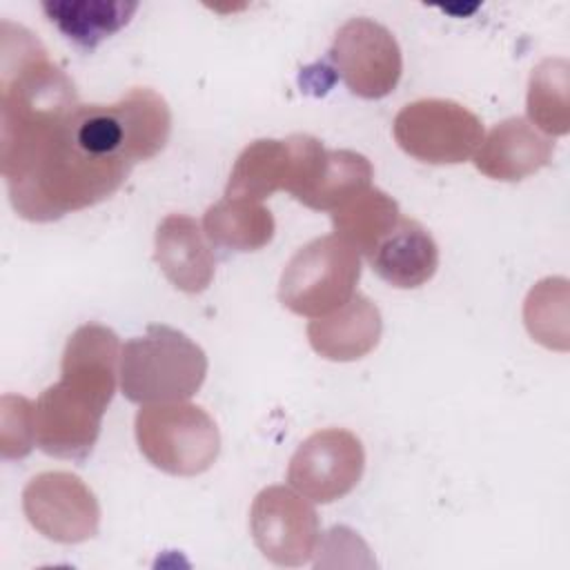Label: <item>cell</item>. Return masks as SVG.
I'll list each match as a JSON object with an SVG mask.
<instances>
[{"mask_svg": "<svg viewBox=\"0 0 570 570\" xmlns=\"http://www.w3.org/2000/svg\"><path fill=\"white\" fill-rule=\"evenodd\" d=\"M36 445L33 403L20 394L0 401V452L4 459H22Z\"/></svg>", "mask_w": 570, "mask_h": 570, "instance_id": "7402d4cb", "label": "cell"}, {"mask_svg": "<svg viewBox=\"0 0 570 570\" xmlns=\"http://www.w3.org/2000/svg\"><path fill=\"white\" fill-rule=\"evenodd\" d=\"M363 470L361 439L343 428H325L296 448L287 465V481L314 503H334L356 488Z\"/></svg>", "mask_w": 570, "mask_h": 570, "instance_id": "9c48e42d", "label": "cell"}, {"mask_svg": "<svg viewBox=\"0 0 570 570\" xmlns=\"http://www.w3.org/2000/svg\"><path fill=\"white\" fill-rule=\"evenodd\" d=\"M249 530L263 557L276 566H303L321 541L316 510L294 488H263L249 510Z\"/></svg>", "mask_w": 570, "mask_h": 570, "instance_id": "30bf717a", "label": "cell"}, {"mask_svg": "<svg viewBox=\"0 0 570 570\" xmlns=\"http://www.w3.org/2000/svg\"><path fill=\"white\" fill-rule=\"evenodd\" d=\"M399 218V203L387 191L367 187L332 212V227L334 236L370 258L376 245L394 229Z\"/></svg>", "mask_w": 570, "mask_h": 570, "instance_id": "ac0fdd59", "label": "cell"}, {"mask_svg": "<svg viewBox=\"0 0 570 570\" xmlns=\"http://www.w3.org/2000/svg\"><path fill=\"white\" fill-rule=\"evenodd\" d=\"M383 318L374 301L354 294L338 309L309 321L307 341L312 350L327 361H358L381 341Z\"/></svg>", "mask_w": 570, "mask_h": 570, "instance_id": "4fadbf2b", "label": "cell"}, {"mask_svg": "<svg viewBox=\"0 0 570 570\" xmlns=\"http://www.w3.org/2000/svg\"><path fill=\"white\" fill-rule=\"evenodd\" d=\"M154 258L165 278L185 294H200L214 281V252L200 225L187 214H169L158 223Z\"/></svg>", "mask_w": 570, "mask_h": 570, "instance_id": "8fae6325", "label": "cell"}, {"mask_svg": "<svg viewBox=\"0 0 570 570\" xmlns=\"http://www.w3.org/2000/svg\"><path fill=\"white\" fill-rule=\"evenodd\" d=\"M396 145L428 165H459L474 156L483 140V125L461 102L421 98L407 102L392 122Z\"/></svg>", "mask_w": 570, "mask_h": 570, "instance_id": "8992f818", "label": "cell"}, {"mask_svg": "<svg viewBox=\"0 0 570 570\" xmlns=\"http://www.w3.org/2000/svg\"><path fill=\"white\" fill-rule=\"evenodd\" d=\"M372 176L374 167L363 154L352 149H327L314 183L298 203L316 212H334L345 200L372 187Z\"/></svg>", "mask_w": 570, "mask_h": 570, "instance_id": "d6986e66", "label": "cell"}, {"mask_svg": "<svg viewBox=\"0 0 570 570\" xmlns=\"http://www.w3.org/2000/svg\"><path fill=\"white\" fill-rule=\"evenodd\" d=\"M379 278L399 289L425 285L439 267V247L432 234L414 218L401 216L394 229L367 258Z\"/></svg>", "mask_w": 570, "mask_h": 570, "instance_id": "9a60e30c", "label": "cell"}, {"mask_svg": "<svg viewBox=\"0 0 570 570\" xmlns=\"http://www.w3.org/2000/svg\"><path fill=\"white\" fill-rule=\"evenodd\" d=\"M207 376V356L185 332L154 323L120 350V390L138 405L194 396Z\"/></svg>", "mask_w": 570, "mask_h": 570, "instance_id": "3957f363", "label": "cell"}, {"mask_svg": "<svg viewBox=\"0 0 570 570\" xmlns=\"http://www.w3.org/2000/svg\"><path fill=\"white\" fill-rule=\"evenodd\" d=\"M47 20L76 47L91 51L129 24L138 2L129 0H45Z\"/></svg>", "mask_w": 570, "mask_h": 570, "instance_id": "2e32d148", "label": "cell"}, {"mask_svg": "<svg viewBox=\"0 0 570 570\" xmlns=\"http://www.w3.org/2000/svg\"><path fill=\"white\" fill-rule=\"evenodd\" d=\"M203 232L216 247L256 252L272 243L276 223L263 203L223 196L218 203L207 207L203 216Z\"/></svg>", "mask_w": 570, "mask_h": 570, "instance_id": "e0dca14e", "label": "cell"}, {"mask_svg": "<svg viewBox=\"0 0 570 570\" xmlns=\"http://www.w3.org/2000/svg\"><path fill=\"white\" fill-rule=\"evenodd\" d=\"M570 65L566 58H543L530 73L525 109L530 125L548 136H566L570 129Z\"/></svg>", "mask_w": 570, "mask_h": 570, "instance_id": "ffe728a7", "label": "cell"}, {"mask_svg": "<svg viewBox=\"0 0 570 570\" xmlns=\"http://www.w3.org/2000/svg\"><path fill=\"white\" fill-rule=\"evenodd\" d=\"M22 512L36 532L65 546L89 541L100 528V503L94 490L67 470L31 476L22 490Z\"/></svg>", "mask_w": 570, "mask_h": 570, "instance_id": "ba28073f", "label": "cell"}, {"mask_svg": "<svg viewBox=\"0 0 570 570\" xmlns=\"http://www.w3.org/2000/svg\"><path fill=\"white\" fill-rule=\"evenodd\" d=\"M296 169H298L296 134L283 140H276V138L254 140L238 154L229 171L225 196L261 203L278 189L289 191L296 178Z\"/></svg>", "mask_w": 570, "mask_h": 570, "instance_id": "5bb4252c", "label": "cell"}, {"mask_svg": "<svg viewBox=\"0 0 570 570\" xmlns=\"http://www.w3.org/2000/svg\"><path fill=\"white\" fill-rule=\"evenodd\" d=\"M554 154V142L539 134L525 118L512 116L497 122L474 151V167L503 183L523 180L543 169Z\"/></svg>", "mask_w": 570, "mask_h": 570, "instance_id": "7c38bea8", "label": "cell"}, {"mask_svg": "<svg viewBox=\"0 0 570 570\" xmlns=\"http://www.w3.org/2000/svg\"><path fill=\"white\" fill-rule=\"evenodd\" d=\"M76 87L45 45L9 20L0 33V169L16 214L51 223L114 196L131 167L85 154L71 136Z\"/></svg>", "mask_w": 570, "mask_h": 570, "instance_id": "6da1fadb", "label": "cell"}, {"mask_svg": "<svg viewBox=\"0 0 570 570\" xmlns=\"http://www.w3.org/2000/svg\"><path fill=\"white\" fill-rule=\"evenodd\" d=\"M134 434L140 454L171 476L203 474L220 452L216 421L189 401L140 405Z\"/></svg>", "mask_w": 570, "mask_h": 570, "instance_id": "277c9868", "label": "cell"}, {"mask_svg": "<svg viewBox=\"0 0 570 570\" xmlns=\"http://www.w3.org/2000/svg\"><path fill=\"white\" fill-rule=\"evenodd\" d=\"M523 323L530 336L548 350H568V278H541L525 296Z\"/></svg>", "mask_w": 570, "mask_h": 570, "instance_id": "44dd1931", "label": "cell"}, {"mask_svg": "<svg viewBox=\"0 0 570 570\" xmlns=\"http://www.w3.org/2000/svg\"><path fill=\"white\" fill-rule=\"evenodd\" d=\"M327 53L345 87L365 100L392 94L403 73V56L394 33L370 18H350L341 24Z\"/></svg>", "mask_w": 570, "mask_h": 570, "instance_id": "52a82bcc", "label": "cell"}, {"mask_svg": "<svg viewBox=\"0 0 570 570\" xmlns=\"http://www.w3.org/2000/svg\"><path fill=\"white\" fill-rule=\"evenodd\" d=\"M120 350L118 334L100 323H85L67 338L60 381L33 403L36 445L45 454L73 461L91 454L120 376Z\"/></svg>", "mask_w": 570, "mask_h": 570, "instance_id": "7a4b0ae2", "label": "cell"}, {"mask_svg": "<svg viewBox=\"0 0 570 570\" xmlns=\"http://www.w3.org/2000/svg\"><path fill=\"white\" fill-rule=\"evenodd\" d=\"M361 278V254L338 236H318L294 252L278 281V301L298 316L318 318L345 305Z\"/></svg>", "mask_w": 570, "mask_h": 570, "instance_id": "5b68a950", "label": "cell"}]
</instances>
